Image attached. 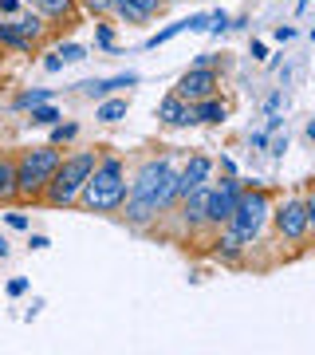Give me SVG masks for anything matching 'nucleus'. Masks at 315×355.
<instances>
[{"label": "nucleus", "instance_id": "12", "mask_svg": "<svg viewBox=\"0 0 315 355\" xmlns=\"http://www.w3.org/2000/svg\"><path fill=\"white\" fill-rule=\"evenodd\" d=\"M213 257L221 261V265H228V268H240L244 265V257H249V245L240 241V233L233 225H221L213 233Z\"/></svg>", "mask_w": 315, "mask_h": 355}, {"label": "nucleus", "instance_id": "35", "mask_svg": "<svg viewBox=\"0 0 315 355\" xmlns=\"http://www.w3.org/2000/svg\"><path fill=\"white\" fill-rule=\"evenodd\" d=\"M268 139H272L268 130H249V150H264Z\"/></svg>", "mask_w": 315, "mask_h": 355}, {"label": "nucleus", "instance_id": "17", "mask_svg": "<svg viewBox=\"0 0 315 355\" xmlns=\"http://www.w3.org/2000/svg\"><path fill=\"white\" fill-rule=\"evenodd\" d=\"M126 111H130V99H126V95H107V99H99V107H95V123L114 127V123L126 119Z\"/></svg>", "mask_w": 315, "mask_h": 355}, {"label": "nucleus", "instance_id": "19", "mask_svg": "<svg viewBox=\"0 0 315 355\" xmlns=\"http://www.w3.org/2000/svg\"><path fill=\"white\" fill-rule=\"evenodd\" d=\"M111 20H123V24H130V28H146V24L154 20V16H150V12H142L134 0H114Z\"/></svg>", "mask_w": 315, "mask_h": 355}, {"label": "nucleus", "instance_id": "4", "mask_svg": "<svg viewBox=\"0 0 315 355\" xmlns=\"http://www.w3.org/2000/svg\"><path fill=\"white\" fill-rule=\"evenodd\" d=\"M63 162V146H28V150L16 154V186H20V202L24 205H39L44 190H48V182L55 178Z\"/></svg>", "mask_w": 315, "mask_h": 355}, {"label": "nucleus", "instance_id": "33", "mask_svg": "<svg viewBox=\"0 0 315 355\" xmlns=\"http://www.w3.org/2000/svg\"><path fill=\"white\" fill-rule=\"evenodd\" d=\"M249 55H252V64H264V60H268V44H264V40H252Z\"/></svg>", "mask_w": 315, "mask_h": 355}, {"label": "nucleus", "instance_id": "8", "mask_svg": "<svg viewBox=\"0 0 315 355\" xmlns=\"http://www.w3.org/2000/svg\"><path fill=\"white\" fill-rule=\"evenodd\" d=\"M221 71H225V67H193L189 64V71H181V79L174 83V91L189 103L221 95Z\"/></svg>", "mask_w": 315, "mask_h": 355}, {"label": "nucleus", "instance_id": "15", "mask_svg": "<svg viewBox=\"0 0 315 355\" xmlns=\"http://www.w3.org/2000/svg\"><path fill=\"white\" fill-rule=\"evenodd\" d=\"M20 202V186H16V154L0 150V205Z\"/></svg>", "mask_w": 315, "mask_h": 355}, {"label": "nucleus", "instance_id": "32", "mask_svg": "<svg viewBox=\"0 0 315 355\" xmlns=\"http://www.w3.org/2000/svg\"><path fill=\"white\" fill-rule=\"evenodd\" d=\"M24 8H28L24 0H0V16H8V20H12V16H20Z\"/></svg>", "mask_w": 315, "mask_h": 355}, {"label": "nucleus", "instance_id": "20", "mask_svg": "<svg viewBox=\"0 0 315 355\" xmlns=\"http://www.w3.org/2000/svg\"><path fill=\"white\" fill-rule=\"evenodd\" d=\"M55 99V91L51 87H24V91H16L12 95V103H8V107H12V111H32V107H39V103H51Z\"/></svg>", "mask_w": 315, "mask_h": 355}, {"label": "nucleus", "instance_id": "1", "mask_svg": "<svg viewBox=\"0 0 315 355\" xmlns=\"http://www.w3.org/2000/svg\"><path fill=\"white\" fill-rule=\"evenodd\" d=\"M177 166L170 154H150L130 170V193L123 205V221L130 229L146 233L150 225H158L170 209H177Z\"/></svg>", "mask_w": 315, "mask_h": 355}, {"label": "nucleus", "instance_id": "48", "mask_svg": "<svg viewBox=\"0 0 315 355\" xmlns=\"http://www.w3.org/2000/svg\"><path fill=\"white\" fill-rule=\"evenodd\" d=\"M24 4H32V0H24Z\"/></svg>", "mask_w": 315, "mask_h": 355}, {"label": "nucleus", "instance_id": "45", "mask_svg": "<svg viewBox=\"0 0 315 355\" xmlns=\"http://www.w3.org/2000/svg\"><path fill=\"white\" fill-rule=\"evenodd\" d=\"M12 253V249H8V237H4V233H0V261H4V257Z\"/></svg>", "mask_w": 315, "mask_h": 355}, {"label": "nucleus", "instance_id": "34", "mask_svg": "<svg viewBox=\"0 0 315 355\" xmlns=\"http://www.w3.org/2000/svg\"><path fill=\"white\" fill-rule=\"evenodd\" d=\"M134 4H138L142 12H150V16H162V12H165V4H170V0H134Z\"/></svg>", "mask_w": 315, "mask_h": 355}, {"label": "nucleus", "instance_id": "7", "mask_svg": "<svg viewBox=\"0 0 315 355\" xmlns=\"http://www.w3.org/2000/svg\"><path fill=\"white\" fill-rule=\"evenodd\" d=\"M240 190H244V182H240L237 174H221V182L209 186V214H205V229H209V233H217L221 225H228V217H233V209H237Z\"/></svg>", "mask_w": 315, "mask_h": 355}, {"label": "nucleus", "instance_id": "3", "mask_svg": "<svg viewBox=\"0 0 315 355\" xmlns=\"http://www.w3.org/2000/svg\"><path fill=\"white\" fill-rule=\"evenodd\" d=\"M95 158H99V150H95V146H91V150H67V154H63V162H60V170H55V178L48 182V190H44V198H39V202L48 205V209H75L79 193H83L91 170H95Z\"/></svg>", "mask_w": 315, "mask_h": 355}, {"label": "nucleus", "instance_id": "11", "mask_svg": "<svg viewBox=\"0 0 315 355\" xmlns=\"http://www.w3.org/2000/svg\"><path fill=\"white\" fill-rule=\"evenodd\" d=\"M213 170H217V162L209 158V154H189L186 166L177 170V186H174L177 202H181L189 190H197V186H209V182H213Z\"/></svg>", "mask_w": 315, "mask_h": 355}, {"label": "nucleus", "instance_id": "40", "mask_svg": "<svg viewBox=\"0 0 315 355\" xmlns=\"http://www.w3.org/2000/svg\"><path fill=\"white\" fill-rule=\"evenodd\" d=\"M63 67H67V64H63V60H60V51H51L48 60H44V71H48V76H60Z\"/></svg>", "mask_w": 315, "mask_h": 355}, {"label": "nucleus", "instance_id": "25", "mask_svg": "<svg viewBox=\"0 0 315 355\" xmlns=\"http://www.w3.org/2000/svg\"><path fill=\"white\" fill-rule=\"evenodd\" d=\"M300 190H303V205H307V233H312V241H315V178H307Z\"/></svg>", "mask_w": 315, "mask_h": 355}, {"label": "nucleus", "instance_id": "29", "mask_svg": "<svg viewBox=\"0 0 315 355\" xmlns=\"http://www.w3.org/2000/svg\"><path fill=\"white\" fill-rule=\"evenodd\" d=\"M264 154L268 158H272V162H280V158H284V154H288V135H272V139H268V146H264Z\"/></svg>", "mask_w": 315, "mask_h": 355}, {"label": "nucleus", "instance_id": "38", "mask_svg": "<svg viewBox=\"0 0 315 355\" xmlns=\"http://www.w3.org/2000/svg\"><path fill=\"white\" fill-rule=\"evenodd\" d=\"M4 225L16 229V233H24V229H28V214H4Z\"/></svg>", "mask_w": 315, "mask_h": 355}, {"label": "nucleus", "instance_id": "10", "mask_svg": "<svg viewBox=\"0 0 315 355\" xmlns=\"http://www.w3.org/2000/svg\"><path fill=\"white\" fill-rule=\"evenodd\" d=\"M213 186V182H209ZM209 186H197V190H189L181 202H177V225L181 233H201L205 229V214H209Z\"/></svg>", "mask_w": 315, "mask_h": 355}, {"label": "nucleus", "instance_id": "18", "mask_svg": "<svg viewBox=\"0 0 315 355\" xmlns=\"http://www.w3.org/2000/svg\"><path fill=\"white\" fill-rule=\"evenodd\" d=\"M228 119V103L221 95H209V99H197V123L201 127H221Z\"/></svg>", "mask_w": 315, "mask_h": 355}, {"label": "nucleus", "instance_id": "5", "mask_svg": "<svg viewBox=\"0 0 315 355\" xmlns=\"http://www.w3.org/2000/svg\"><path fill=\"white\" fill-rule=\"evenodd\" d=\"M272 205H276L272 190L249 186V182H244V190H240V198H237V209H233V217H228V225L237 229L240 241L249 245V249L264 241V233L272 229Z\"/></svg>", "mask_w": 315, "mask_h": 355}, {"label": "nucleus", "instance_id": "46", "mask_svg": "<svg viewBox=\"0 0 315 355\" xmlns=\"http://www.w3.org/2000/svg\"><path fill=\"white\" fill-rule=\"evenodd\" d=\"M307 8H312V0H296V12H300V16L307 12Z\"/></svg>", "mask_w": 315, "mask_h": 355}, {"label": "nucleus", "instance_id": "31", "mask_svg": "<svg viewBox=\"0 0 315 355\" xmlns=\"http://www.w3.org/2000/svg\"><path fill=\"white\" fill-rule=\"evenodd\" d=\"M193 67H225V60H221L217 51H197V55H193Z\"/></svg>", "mask_w": 315, "mask_h": 355}, {"label": "nucleus", "instance_id": "14", "mask_svg": "<svg viewBox=\"0 0 315 355\" xmlns=\"http://www.w3.org/2000/svg\"><path fill=\"white\" fill-rule=\"evenodd\" d=\"M28 8H36L44 20H48L51 28H75L79 16H83V8H79V0H32Z\"/></svg>", "mask_w": 315, "mask_h": 355}, {"label": "nucleus", "instance_id": "9", "mask_svg": "<svg viewBox=\"0 0 315 355\" xmlns=\"http://www.w3.org/2000/svg\"><path fill=\"white\" fill-rule=\"evenodd\" d=\"M154 119H158L162 127H170V130H189V127H201V123H197V103L181 99L177 91L162 95V103L154 107Z\"/></svg>", "mask_w": 315, "mask_h": 355}, {"label": "nucleus", "instance_id": "41", "mask_svg": "<svg viewBox=\"0 0 315 355\" xmlns=\"http://www.w3.org/2000/svg\"><path fill=\"white\" fill-rule=\"evenodd\" d=\"M217 170H221V174H237V162H233L228 154H221V158H217Z\"/></svg>", "mask_w": 315, "mask_h": 355}, {"label": "nucleus", "instance_id": "36", "mask_svg": "<svg viewBox=\"0 0 315 355\" xmlns=\"http://www.w3.org/2000/svg\"><path fill=\"white\" fill-rule=\"evenodd\" d=\"M28 288H32V280H28V277H12V280H8V296H24Z\"/></svg>", "mask_w": 315, "mask_h": 355}, {"label": "nucleus", "instance_id": "30", "mask_svg": "<svg viewBox=\"0 0 315 355\" xmlns=\"http://www.w3.org/2000/svg\"><path fill=\"white\" fill-rule=\"evenodd\" d=\"M284 107H288V95L284 91H272L264 99V114H284Z\"/></svg>", "mask_w": 315, "mask_h": 355}, {"label": "nucleus", "instance_id": "39", "mask_svg": "<svg viewBox=\"0 0 315 355\" xmlns=\"http://www.w3.org/2000/svg\"><path fill=\"white\" fill-rule=\"evenodd\" d=\"M189 32H209V12H193L189 16Z\"/></svg>", "mask_w": 315, "mask_h": 355}, {"label": "nucleus", "instance_id": "6", "mask_svg": "<svg viewBox=\"0 0 315 355\" xmlns=\"http://www.w3.org/2000/svg\"><path fill=\"white\" fill-rule=\"evenodd\" d=\"M272 233H276L280 245L288 249H307L312 245V233H307V205H303V190L284 193L272 205Z\"/></svg>", "mask_w": 315, "mask_h": 355}, {"label": "nucleus", "instance_id": "28", "mask_svg": "<svg viewBox=\"0 0 315 355\" xmlns=\"http://www.w3.org/2000/svg\"><path fill=\"white\" fill-rule=\"evenodd\" d=\"M55 51H60V60H63V64H83V60L91 55V51L83 48V44H60Z\"/></svg>", "mask_w": 315, "mask_h": 355}, {"label": "nucleus", "instance_id": "2", "mask_svg": "<svg viewBox=\"0 0 315 355\" xmlns=\"http://www.w3.org/2000/svg\"><path fill=\"white\" fill-rule=\"evenodd\" d=\"M130 193V166L123 154L114 150H99L95 170H91L87 186L79 193V209L83 214H99V217H118Z\"/></svg>", "mask_w": 315, "mask_h": 355}, {"label": "nucleus", "instance_id": "22", "mask_svg": "<svg viewBox=\"0 0 315 355\" xmlns=\"http://www.w3.org/2000/svg\"><path fill=\"white\" fill-rule=\"evenodd\" d=\"M60 119H63V111L55 107V103H39V107L28 111V127H55Z\"/></svg>", "mask_w": 315, "mask_h": 355}, {"label": "nucleus", "instance_id": "47", "mask_svg": "<svg viewBox=\"0 0 315 355\" xmlns=\"http://www.w3.org/2000/svg\"><path fill=\"white\" fill-rule=\"evenodd\" d=\"M303 135H307V142H315V119L307 123V130H303Z\"/></svg>", "mask_w": 315, "mask_h": 355}, {"label": "nucleus", "instance_id": "16", "mask_svg": "<svg viewBox=\"0 0 315 355\" xmlns=\"http://www.w3.org/2000/svg\"><path fill=\"white\" fill-rule=\"evenodd\" d=\"M12 20H16V28H20V32H24V36L32 40V44H36V48L44 44V40H48V32H51V24L36 12V8H24V12L12 16Z\"/></svg>", "mask_w": 315, "mask_h": 355}, {"label": "nucleus", "instance_id": "42", "mask_svg": "<svg viewBox=\"0 0 315 355\" xmlns=\"http://www.w3.org/2000/svg\"><path fill=\"white\" fill-rule=\"evenodd\" d=\"M264 119H268V123H264V130H268V135H276V130L284 127V114H264Z\"/></svg>", "mask_w": 315, "mask_h": 355}, {"label": "nucleus", "instance_id": "27", "mask_svg": "<svg viewBox=\"0 0 315 355\" xmlns=\"http://www.w3.org/2000/svg\"><path fill=\"white\" fill-rule=\"evenodd\" d=\"M228 24H233V16H228L225 8H217V12H209V36H213V40L228 36Z\"/></svg>", "mask_w": 315, "mask_h": 355}, {"label": "nucleus", "instance_id": "23", "mask_svg": "<svg viewBox=\"0 0 315 355\" xmlns=\"http://www.w3.org/2000/svg\"><path fill=\"white\" fill-rule=\"evenodd\" d=\"M79 139V123H55V127H48V142L51 146H71V142Z\"/></svg>", "mask_w": 315, "mask_h": 355}, {"label": "nucleus", "instance_id": "21", "mask_svg": "<svg viewBox=\"0 0 315 355\" xmlns=\"http://www.w3.org/2000/svg\"><path fill=\"white\" fill-rule=\"evenodd\" d=\"M181 32H189V16H186V20H174V24H165V28H158L154 36H146V40H142V51L162 48V44H170L174 36H181Z\"/></svg>", "mask_w": 315, "mask_h": 355}, {"label": "nucleus", "instance_id": "24", "mask_svg": "<svg viewBox=\"0 0 315 355\" xmlns=\"http://www.w3.org/2000/svg\"><path fill=\"white\" fill-rule=\"evenodd\" d=\"M95 48L99 51H118V32L111 20H95Z\"/></svg>", "mask_w": 315, "mask_h": 355}, {"label": "nucleus", "instance_id": "44", "mask_svg": "<svg viewBox=\"0 0 315 355\" xmlns=\"http://www.w3.org/2000/svg\"><path fill=\"white\" fill-rule=\"evenodd\" d=\"M228 32H249V16H233V24H228Z\"/></svg>", "mask_w": 315, "mask_h": 355}, {"label": "nucleus", "instance_id": "26", "mask_svg": "<svg viewBox=\"0 0 315 355\" xmlns=\"http://www.w3.org/2000/svg\"><path fill=\"white\" fill-rule=\"evenodd\" d=\"M79 8H83L87 16H95V20H111L114 0H79Z\"/></svg>", "mask_w": 315, "mask_h": 355}, {"label": "nucleus", "instance_id": "13", "mask_svg": "<svg viewBox=\"0 0 315 355\" xmlns=\"http://www.w3.org/2000/svg\"><path fill=\"white\" fill-rule=\"evenodd\" d=\"M138 83H142L138 71H118V76H111V79H83V83H75V91L99 103V99H107V95H118L123 87H138Z\"/></svg>", "mask_w": 315, "mask_h": 355}, {"label": "nucleus", "instance_id": "43", "mask_svg": "<svg viewBox=\"0 0 315 355\" xmlns=\"http://www.w3.org/2000/svg\"><path fill=\"white\" fill-rule=\"evenodd\" d=\"M28 245H32V249H36V253H44V249H48V237H44V233H32V237H28Z\"/></svg>", "mask_w": 315, "mask_h": 355}, {"label": "nucleus", "instance_id": "37", "mask_svg": "<svg viewBox=\"0 0 315 355\" xmlns=\"http://www.w3.org/2000/svg\"><path fill=\"white\" fill-rule=\"evenodd\" d=\"M272 40H276V44H291V40H296V28H291V24L272 28Z\"/></svg>", "mask_w": 315, "mask_h": 355}]
</instances>
